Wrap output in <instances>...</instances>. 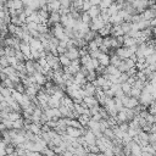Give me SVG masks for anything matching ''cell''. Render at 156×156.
I'll use <instances>...</instances> for the list:
<instances>
[{
  "label": "cell",
  "mask_w": 156,
  "mask_h": 156,
  "mask_svg": "<svg viewBox=\"0 0 156 156\" xmlns=\"http://www.w3.org/2000/svg\"><path fill=\"white\" fill-rule=\"evenodd\" d=\"M20 51L26 56L27 60H30V48H29L28 44L21 41V43H20Z\"/></svg>",
  "instance_id": "2e32d148"
},
{
  "label": "cell",
  "mask_w": 156,
  "mask_h": 156,
  "mask_svg": "<svg viewBox=\"0 0 156 156\" xmlns=\"http://www.w3.org/2000/svg\"><path fill=\"white\" fill-rule=\"evenodd\" d=\"M22 1V4H23V6H28L33 0H21Z\"/></svg>",
  "instance_id": "60d3db41"
},
{
  "label": "cell",
  "mask_w": 156,
  "mask_h": 156,
  "mask_svg": "<svg viewBox=\"0 0 156 156\" xmlns=\"http://www.w3.org/2000/svg\"><path fill=\"white\" fill-rule=\"evenodd\" d=\"M83 104H84L88 108H89V107H94V106H100L95 96H85V98H83Z\"/></svg>",
  "instance_id": "9c48e42d"
},
{
  "label": "cell",
  "mask_w": 156,
  "mask_h": 156,
  "mask_svg": "<svg viewBox=\"0 0 156 156\" xmlns=\"http://www.w3.org/2000/svg\"><path fill=\"white\" fill-rule=\"evenodd\" d=\"M121 61H122V60H119V57H117L116 55H111V56H110V65H111V66L117 67Z\"/></svg>",
  "instance_id": "83f0119b"
},
{
  "label": "cell",
  "mask_w": 156,
  "mask_h": 156,
  "mask_svg": "<svg viewBox=\"0 0 156 156\" xmlns=\"http://www.w3.org/2000/svg\"><path fill=\"white\" fill-rule=\"evenodd\" d=\"M104 26H105V22L101 20L100 16H98V17H95V18H91V22H90V24H89V29L98 33V30L101 29Z\"/></svg>",
  "instance_id": "277c9868"
},
{
  "label": "cell",
  "mask_w": 156,
  "mask_h": 156,
  "mask_svg": "<svg viewBox=\"0 0 156 156\" xmlns=\"http://www.w3.org/2000/svg\"><path fill=\"white\" fill-rule=\"evenodd\" d=\"M22 128H23V118L22 117L16 119V121H12V129L18 130V129H22Z\"/></svg>",
  "instance_id": "603a6c76"
},
{
  "label": "cell",
  "mask_w": 156,
  "mask_h": 156,
  "mask_svg": "<svg viewBox=\"0 0 156 156\" xmlns=\"http://www.w3.org/2000/svg\"><path fill=\"white\" fill-rule=\"evenodd\" d=\"M83 1H90V0H83Z\"/></svg>",
  "instance_id": "7bdbcfd3"
},
{
  "label": "cell",
  "mask_w": 156,
  "mask_h": 156,
  "mask_svg": "<svg viewBox=\"0 0 156 156\" xmlns=\"http://www.w3.org/2000/svg\"><path fill=\"white\" fill-rule=\"evenodd\" d=\"M112 2H113V0H101V2L99 4V7L100 9H108Z\"/></svg>",
  "instance_id": "d6a6232c"
},
{
  "label": "cell",
  "mask_w": 156,
  "mask_h": 156,
  "mask_svg": "<svg viewBox=\"0 0 156 156\" xmlns=\"http://www.w3.org/2000/svg\"><path fill=\"white\" fill-rule=\"evenodd\" d=\"M144 58H145L146 66H147V65H154V63H156V54H151V55H149V56H146V57H144Z\"/></svg>",
  "instance_id": "484cf974"
},
{
  "label": "cell",
  "mask_w": 156,
  "mask_h": 156,
  "mask_svg": "<svg viewBox=\"0 0 156 156\" xmlns=\"http://www.w3.org/2000/svg\"><path fill=\"white\" fill-rule=\"evenodd\" d=\"M121 101H122V104H123V107H126V108H130V110L135 108V107L139 105L138 99L132 98V96H128V95H124V96L121 99Z\"/></svg>",
  "instance_id": "7a4b0ae2"
},
{
  "label": "cell",
  "mask_w": 156,
  "mask_h": 156,
  "mask_svg": "<svg viewBox=\"0 0 156 156\" xmlns=\"http://www.w3.org/2000/svg\"><path fill=\"white\" fill-rule=\"evenodd\" d=\"M37 2L39 4V6H40V9H41L43 6H45V5H46V0H37Z\"/></svg>",
  "instance_id": "ab89813d"
},
{
  "label": "cell",
  "mask_w": 156,
  "mask_h": 156,
  "mask_svg": "<svg viewBox=\"0 0 156 156\" xmlns=\"http://www.w3.org/2000/svg\"><path fill=\"white\" fill-rule=\"evenodd\" d=\"M89 119H90V116H89V115H80V116H78V118H77V121L80 123L82 127H85L87 123L89 122Z\"/></svg>",
  "instance_id": "7402d4cb"
},
{
  "label": "cell",
  "mask_w": 156,
  "mask_h": 156,
  "mask_svg": "<svg viewBox=\"0 0 156 156\" xmlns=\"http://www.w3.org/2000/svg\"><path fill=\"white\" fill-rule=\"evenodd\" d=\"M111 29H112V24L106 23L101 29H99V30H98V34H99L100 37H102V38L108 37V35L111 34Z\"/></svg>",
  "instance_id": "9a60e30c"
},
{
  "label": "cell",
  "mask_w": 156,
  "mask_h": 156,
  "mask_svg": "<svg viewBox=\"0 0 156 156\" xmlns=\"http://www.w3.org/2000/svg\"><path fill=\"white\" fill-rule=\"evenodd\" d=\"M9 66V61H7V57L4 55V56H0V67L1 68H5Z\"/></svg>",
  "instance_id": "d590c367"
},
{
  "label": "cell",
  "mask_w": 156,
  "mask_h": 156,
  "mask_svg": "<svg viewBox=\"0 0 156 156\" xmlns=\"http://www.w3.org/2000/svg\"><path fill=\"white\" fill-rule=\"evenodd\" d=\"M65 55L71 60V61H73V60H78L80 56H79V51H78V49L77 48H71V49H66V52H65Z\"/></svg>",
  "instance_id": "52a82bcc"
},
{
  "label": "cell",
  "mask_w": 156,
  "mask_h": 156,
  "mask_svg": "<svg viewBox=\"0 0 156 156\" xmlns=\"http://www.w3.org/2000/svg\"><path fill=\"white\" fill-rule=\"evenodd\" d=\"M61 105L65 106V107H67V108H69V110H73V106H74L73 100H72L69 96H67L66 94H65V96L61 99Z\"/></svg>",
  "instance_id": "d6986e66"
},
{
  "label": "cell",
  "mask_w": 156,
  "mask_h": 156,
  "mask_svg": "<svg viewBox=\"0 0 156 156\" xmlns=\"http://www.w3.org/2000/svg\"><path fill=\"white\" fill-rule=\"evenodd\" d=\"M155 100V95H151L150 93L145 91V90H141L139 98H138V101H139V105L144 106V107H147L151 102H154Z\"/></svg>",
  "instance_id": "6da1fadb"
},
{
  "label": "cell",
  "mask_w": 156,
  "mask_h": 156,
  "mask_svg": "<svg viewBox=\"0 0 156 156\" xmlns=\"http://www.w3.org/2000/svg\"><path fill=\"white\" fill-rule=\"evenodd\" d=\"M134 45H136L135 38H129L124 34L123 35V46L124 48H130V46H134Z\"/></svg>",
  "instance_id": "ffe728a7"
},
{
  "label": "cell",
  "mask_w": 156,
  "mask_h": 156,
  "mask_svg": "<svg viewBox=\"0 0 156 156\" xmlns=\"http://www.w3.org/2000/svg\"><path fill=\"white\" fill-rule=\"evenodd\" d=\"M91 4L89 1H83V5H82V12H87L89 9H90Z\"/></svg>",
  "instance_id": "8d00e7d4"
},
{
  "label": "cell",
  "mask_w": 156,
  "mask_h": 156,
  "mask_svg": "<svg viewBox=\"0 0 156 156\" xmlns=\"http://www.w3.org/2000/svg\"><path fill=\"white\" fill-rule=\"evenodd\" d=\"M57 58H58V62H60L61 67H67V66L71 65V60H69L65 54H63V55H58Z\"/></svg>",
  "instance_id": "44dd1931"
},
{
  "label": "cell",
  "mask_w": 156,
  "mask_h": 156,
  "mask_svg": "<svg viewBox=\"0 0 156 156\" xmlns=\"http://www.w3.org/2000/svg\"><path fill=\"white\" fill-rule=\"evenodd\" d=\"M73 83H76V84H78V85H84L85 83H87V80H85V76L79 71V72H77L76 74H73Z\"/></svg>",
  "instance_id": "4fadbf2b"
},
{
  "label": "cell",
  "mask_w": 156,
  "mask_h": 156,
  "mask_svg": "<svg viewBox=\"0 0 156 156\" xmlns=\"http://www.w3.org/2000/svg\"><path fill=\"white\" fill-rule=\"evenodd\" d=\"M15 58L18 61V62H24L27 58H26V56L20 51V50H16V52H15Z\"/></svg>",
  "instance_id": "4dcf8cb0"
},
{
  "label": "cell",
  "mask_w": 156,
  "mask_h": 156,
  "mask_svg": "<svg viewBox=\"0 0 156 156\" xmlns=\"http://www.w3.org/2000/svg\"><path fill=\"white\" fill-rule=\"evenodd\" d=\"M96 60L99 61V65L102 66V67H106V66L110 65V56H108L107 54H102V52H100Z\"/></svg>",
  "instance_id": "5bb4252c"
},
{
  "label": "cell",
  "mask_w": 156,
  "mask_h": 156,
  "mask_svg": "<svg viewBox=\"0 0 156 156\" xmlns=\"http://www.w3.org/2000/svg\"><path fill=\"white\" fill-rule=\"evenodd\" d=\"M6 1H9V0H6Z\"/></svg>",
  "instance_id": "ee69618b"
},
{
  "label": "cell",
  "mask_w": 156,
  "mask_h": 156,
  "mask_svg": "<svg viewBox=\"0 0 156 156\" xmlns=\"http://www.w3.org/2000/svg\"><path fill=\"white\" fill-rule=\"evenodd\" d=\"M104 74H107V76H116V77H119V74H121V72L115 67V66H111V65H108V66H106L105 67V73Z\"/></svg>",
  "instance_id": "e0dca14e"
},
{
  "label": "cell",
  "mask_w": 156,
  "mask_h": 156,
  "mask_svg": "<svg viewBox=\"0 0 156 156\" xmlns=\"http://www.w3.org/2000/svg\"><path fill=\"white\" fill-rule=\"evenodd\" d=\"M0 94L6 99V98H10V96H11V90L7 89V88H5V87H2V85L0 84Z\"/></svg>",
  "instance_id": "f546056e"
},
{
  "label": "cell",
  "mask_w": 156,
  "mask_h": 156,
  "mask_svg": "<svg viewBox=\"0 0 156 156\" xmlns=\"http://www.w3.org/2000/svg\"><path fill=\"white\" fill-rule=\"evenodd\" d=\"M117 127H118V129H119V130H122L123 133H127V130H128V122L118 123V124H117Z\"/></svg>",
  "instance_id": "e575fe53"
},
{
  "label": "cell",
  "mask_w": 156,
  "mask_h": 156,
  "mask_svg": "<svg viewBox=\"0 0 156 156\" xmlns=\"http://www.w3.org/2000/svg\"><path fill=\"white\" fill-rule=\"evenodd\" d=\"M0 84H1V82H0Z\"/></svg>",
  "instance_id": "f6af8a7d"
},
{
  "label": "cell",
  "mask_w": 156,
  "mask_h": 156,
  "mask_svg": "<svg viewBox=\"0 0 156 156\" xmlns=\"http://www.w3.org/2000/svg\"><path fill=\"white\" fill-rule=\"evenodd\" d=\"M100 11H101V9H100L99 6H94V5H91L90 9L87 11V13L89 15L90 18H95V17L100 16Z\"/></svg>",
  "instance_id": "ac0fdd59"
},
{
  "label": "cell",
  "mask_w": 156,
  "mask_h": 156,
  "mask_svg": "<svg viewBox=\"0 0 156 156\" xmlns=\"http://www.w3.org/2000/svg\"><path fill=\"white\" fill-rule=\"evenodd\" d=\"M51 1H54V0H46V4H48V2H51Z\"/></svg>",
  "instance_id": "b9f144b4"
},
{
  "label": "cell",
  "mask_w": 156,
  "mask_h": 156,
  "mask_svg": "<svg viewBox=\"0 0 156 156\" xmlns=\"http://www.w3.org/2000/svg\"><path fill=\"white\" fill-rule=\"evenodd\" d=\"M129 78V76L127 74V73H121L119 74V77H118V79H119V83H124V82H127V79Z\"/></svg>",
  "instance_id": "f35d334b"
},
{
  "label": "cell",
  "mask_w": 156,
  "mask_h": 156,
  "mask_svg": "<svg viewBox=\"0 0 156 156\" xmlns=\"http://www.w3.org/2000/svg\"><path fill=\"white\" fill-rule=\"evenodd\" d=\"M96 35V32H93V30H88L85 34H84V37H83V39L87 41V43H89V41H91L93 39H94V37Z\"/></svg>",
  "instance_id": "d4e9b609"
},
{
  "label": "cell",
  "mask_w": 156,
  "mask_h": 156,
  "mask_svg": "<svg viewBox=\"0 0 156 156\" xmlns=\"http://www.w3.org/2000/svg\"><path fill=\"white\" fill-rule=\"evenodd\" d=\"M155 15H156L155 13V7H147L145 11L141 12V16L145 21H150V20L155 18Z\"/></svg>",
  "instance_id": "8fae6325"
},
{
  "label": "cell",
  "mask_w": 156,
  "mask_h": 156,
  "mask_svg": "<svg viewBox=\"0 0 156 156\" xmlns=\"http://www.w3.org/2000/svg\"><path fill=\"white\" fill-rule=\"evenodd\" d=\"M60 18H61V15L58 12H50L48 17V26L51 27L55 23H60Z\"/></svg>",
  "instance_id": "ba28073f"
},
{
  "label": "cell",
  "mask_w": 156,
  "mask_h": 156,
  "mask_svg": "<svg viewBox=\"0 0 156 156\" xmlns=\"http://www.w3.org/2000/svg\"><path fill=\"white\" fill-rule=\"evenodd\" d=\"M13 90H16V91H18V93H21V94H24V85H23V84L20 82V83L15 84Z\"/></svg>",
  "instance_id": "836d02e7"
},
{
  "label": "cell",
  "mask_w": 156,
  "mask_h": 156,
  "mask_svg": "<svg viewBox=\"0 0 156 156\" xmlns=\"http://www.w3.org/2000/svg\"><path fill=\"white\" fill-rule=\"evenodd\" d=\"M140 93H141V90H139V89H136V88L132 87V88H130V91H129V94H128V96H132V98L138 99V98H139V95H140Z\"/></svg>",
  "instance_id": "f1b7e54d"
},
{
  "label": "cell",
  "mask_w": 156,
  "mask_h": 156,
  "mask_svg": "<svg viewBox=\"0 0 156 156\" xmlns=\"http://www.w3.org/2000/svg\"><path fill=\"white\" fill-rule=\"evenodd\" d=\"M82 89L84 91V98L85 96H94L95 91H96V87L93 83H85L84 85H82Z\"/></svg>",
  "instance_id": "8992f818"
},
{
  "label": "cell",
  "mask_w": 156,
  "mask_h": 156,
  "mask_svg": "<svg viewBox=\"0 0 156 156\" xmlns=\"http://www.w3.org/2000/svg\"><path fill=\"white\" fill-rule=\"evenodd\" d=\"M129 150H130V155L129 156H143V149L139 144H136L135 141H129Z\"/></svg>",
  "instance_id": "5b68a950"
},
{
  "label": "cell",
  "mask_w": 156,
  "mask_h": 156,
  "mask_svg": "<svg viewBox=\"0 0 156 156\" xmlns=\"http://www.w3.org/2000/svg\"><path fill=\"white\" fill-rule=\"evenodd\" d=\"M80 21L83 22V23H85V24H90V22H91V18L89 17V15L87 13V12H82L80 13Z\"/></svg>",
  "instance_id": "4316f807"
},
{
  "label": "cell",
  "mask_w": 156,
  "mask_h": 156,
  "mask_svg": "<svg viewBox=\"0 0 156 156\" xmlns=\"http://www.w3.org/2000/svg\"><path fill=\"white\" fill-rule=\"evenodd\" d=\"M130 88H132V85H130V84H128L127 82H124V83H121V89H122V91H123L126 95H128V94H129V91H130Z\"/></svg>",
  "instance_id": "1f68e13d"
},
{
  "label": "cell",
  "mask_w": 156,
  "mask_h": 156,
  "mask_svg": "<svg viewBox=\"0 0 156 156\" xmlns=\"http://www.w3.org/2000/svg\"><path fill=\"white\" fill-rule=\"evenodd\" d=\"M24 69L27 76H33V73L35 72L34 69V60H26L24 61Z\"/></svg>",
  "instance_id": "7c38bea8"
},
{
  "label": "cell",
  "mask_w": 156,
  "mask_h": 156,
  "mask_svg": "<svg viewBox=\"0 0 156 156\" xmlns=\"http://www.w3.org/2000/svg\"><path fill=\"white\" fill-rule=\"evenodd\" d=\"M115 55H116L117 57H119V60L124 61V60L129 58V57L133 55V52H132V51H130L128 48L121 46V48H117V49L115 50Z\"/></svg>",
  "instance_id": "3957f363"
},
{
  "label": "cell",
  "mask_w": 156,
  "mask_h": 156,
  "mask_svg": "<svg viewBox=\"0 0 156 156\" xmlns=\"http://www.w3.org/2000/svg\"><path fill=\"white\" fill-rule=\"evenodd\" d=\"M33 78H34V80H35V84L39 85V87H43V85L48 82L46 78H45V76L41 74L40 72H34V73H33Z\"/></svg>",
  "instance_id": "30bf717a"
},
{
  "label": "cell",
  "mask_w": 156,
  "mask_h": 156,
  "mask_svg": "<svg viewBox=\"0 0 156 156\" xmlns=\"http://www.w3.org/2000/svg\"><path fill=\"white\" fill-rule=\"evenodd\" d=\"M95 43H96V45L98 46H100V45H102V37H100L98 33H96V35L94 37V39H93Z\"/></svg>",
  "instance_id": "74e56055"
},
{
  "label": "cell",
  "mask_w": 156,
  "mask_h": 156,
  "mask_svg": "<svg viewBox=\"0 0 156 156\" xmlns=\"http://www.w3.org/2000/svg\"><path fill=\"white\" fill-rule=\"evenodd\" d=\"M119 27H121V29L123 32V35H124V34H127L132 29V23L130 22H123V23H121Z\"/></svg>",
  "instance_id": "cb8c5ba5"
}]
</instances>
